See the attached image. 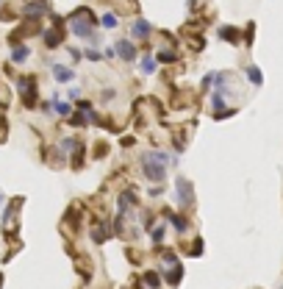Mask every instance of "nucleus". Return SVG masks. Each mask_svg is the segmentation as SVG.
Returning <instances> with one entry per match:
<instances>
[{"label":"nucleus","instance_id":"obj_1","mask_svg":"<svg viewBox=\"0 0 283 289\" xmlns=\"http://www.w3.org/2000/svg\"><path fill=\"white\" fill-rule=\"evenodd\" d=\"M164 164H167V153L147 151L145 156H142V173H145L153 184H161L164 175H167V167H164Z\"/></svg>","mask_w":283,"mask_h":289},{"label":"nucleus","instance_id":"obj_2","mask_svg":"<svg viewBox=\"0 0 283 289\" xmlns=\"http://www.w3.org/2000/svg\"><path fill=\"white\" fill-rule=\"evenodd\" d=\"M70 28L78 39H89L95 31H92V14H73L70 17Z\"/></svg>","mask_w":283,"mask_h":289},{"label":"nucleus","instance_id":"obj_3","mask_svg":"<svg viewBox=\"0 0 283 289\" xmlns=\"http://www.w3.org/2000/svg\"><path fill=\"white\" fill-rule=\"evenodd\" d=\"M175 198H178V206H181V209L192 206L194 192H192V184H189V178H178V184H175Z\"/></svg>","mask_w":283,"mask_h":289},{"label":"nucleus","instance_id":"obj_4","mask_svg":"<svg viewBox=\"0 0 283 289\" xmlns=\"http://www.w3.org/2000/svg\"><path fill=\"white\" fill-rule=\"evenodd\" d=\"M20 95H23L25 106H34V100H37V84H34V78L20 81Z\"/></svg>","mask_w":283,"mask_h":289},{"label":"nucleus","instance_id":"obj_5","mask_svg":"<svg viewBox=\"0 0 283 289\" xmlns=\"http://www.w3.org/2000/svg\"><path fill=\"white\" fill-rule=\"evenodd\" d=\"M114 50H117V56H120L122 61H133V59H136V48H133L131 39H117Z\"/></svg>","mask_w":283,"mask_h":289},{"label":"nucleus","instance_id":"obj_6","mask_svg":"<svg viewBox=\"0 0 283 289\" xmlns=\"http://www.w3.org/2000/svg\"><path fill=\"white\" fill-rule=\"evenodd\" d=\"M53 78L59 81V84H73L75 81V70L67 64H53Z\"/></svg>","mask_w":283,"mask_h":289},{"label":"nucleus","instance_id":"obj_7","mask_svg":"<svg viewBox=\"0 0 283 289\" xmlns=\"http://www.w3.org/2000/svg\"><path fill=\"white\" fill-rule=\"evenodd\" d=\"M150 31H153V25L147 23V20H133V25H131V34L136 36V39H147V36H150Z\"/></svg>","mask_w":283,"mask_h":289},{"label":"nucleus","instance_id":"obj_8","mask_svg":"<svg viewBox=\"0 0 283 289\" xmlns=\"http://www.w3.org/2000/svg\"><path fill=\"white\" fill-rule=\"evenodd\" d=\"M23 14H25V17H31V20H39V17L48 14V6H42V3H25Z\"/></svg>","mask_w":283,"mask_h":289},{"label":"nucleus","instance_id":"obj_9","mask_svg":"<svg viewBox=\"0 0 283 289\" xmlns=\"http://www.w3.org/2000/svg\"><path fill=\"white\" fill-rule=\"evenodd\" d=\"M28 56H31V48H28V45H20V48L12 50V61H14V64H23V61H28Z\"/></svg>","mask_w":283,"mask_h":289},{"label":"nucleus","instance_id":"obj_10","mask_svg":"<svg viewBox=\"0 0 283 289\" xmlns=\"http://www.w3.org/2000/svg\"><path fill=\"white\" fill-rule=\"evenodd\" d=\"M45 45H48V48H59V45H61V34L56 28H50L48 34H45Z\"/></svg>","mask_w":283,"mask_h":289},{"label":"nucleus","instance_id":"obj_11","mask_svg":"<svg viewBox=\"0 0 283 289\" xmlns=\"http://www.w3.org/2000/svg\"><path fill=\"white\" fill-rule=\"evenodd\" d=\"M142 72H145V75H150V72H156V67H158V61L153 59V56H145V59H142Z\"/></svg>","mask_w":283,"mask_h":289},{"label":"nucleus","instance_id":"obj_12","mask_svg":"<svg viewBox=\"0 0 283 289\" xmlns=\"http://www.w3.org/2000/svg\"><path fill=\"white\" fill-rule=\"evenodd\" d=\"M247 78H250V84H255V86H261V81H264V78H261V70H258V67H253V64L247 67Z\"/></svg>","mask_w":283,"mask_h":289},{"label":"nucleus","instance_id":"obj_13","mask_svg":"<svg viewBox=\"0 0 283 289\" xmlns=\"http://www.w3.org/2000/svg\"><path fill=\"white\" fill-rule=\"evenodd\" d=\"M50 106L56 108V111H59V114H70V111H73V106H70V103H64V100H59V97H53V103H50Z\"/></svg>","mask_w":283,"mask_h":289},{"label":"nucleus","instance_id":"obj_14","mask_svg":"<svg viewBox=\"0 0 283 289\" xmlns=\"http://www.w3.org/2000/svg\"><path fill=\"white\" fill-rule=\"evenodd\" d=\"M100 23H103V28H117V23H120V20H117V14L106 12V14L100 17Z\"/></svg>","mask_w":283,"mask_h":289},{"label":"nucleus","instance_id":"obj_15","mask_svg":"<svg viewBox=\"0 0 283 289\" xmlns=\"http://www.w3.org/2000/svg\"><path fill=\"white\" fill-rule=\"evenodd\" d=\"M89 111H92V108H89ZM89 111L81 108L78 114H73V120H70V122H73V125H86V122H89Z\"/></svg>","mask_w":283,"mask_h":289},{"label":"nucleus","instance_id":"obj_16","mask_svg":"<svg viewBox=\"0 0 283 289\" xmlns=\"http://www.w3.org/2000/svg\"><path fill=\"white\" fill-rule=\"evenodd\" d=\"M236 34H239V31H236V28H228V25L219 31V36H222V39H228V42H239V36H236Z\"/></svg>","mask_w":283,"mask_h":289},{"label":"nucleus","instance_id":"obj_17","mask_svg":"<svg viewBox=\"0 0 283 289\" xmlns=\"http://www.w3.org/2000/svg\"><path fill=\"white\" fill-rule=\"evenodd\" d=\"M181 275H183V270H181V264H178V267H172V270L167 272V281H169V283H172V286H175V283L181 281Z\"/></svg>","mask_w":283,"mask_h":289},{"label":"nucleus","instance_id":"obj_18","mask_svg":"<svg viewBox=\"0 0 283 289\" xmlns=\"http://www.w3.org/2000/svg\"><path fill=\"white\" fill-rule=\"evenodd\" d=\"M145 281H147V286H153V289H156L158 283H161V275H158V272H147V275H145Z\"/></svg>","mask_w":283,"mask_h":289},{"label":"nucleus","instance_id":"obj_19","mask_svg":"<svg viewBox=\"0 0 283 289\" xmlns=\"http://www.w3.org/2000/svg\"><path fill=\"white\" fill-rule=\"evenodd\" d=\"M84 59H89V61H100V59H103V53H100V50H95V48H89V50L84 53Z\"/></svg>","mask_w":283,"mask_h":289},{"label":"nucleus","instance_id":"obj_20","mask_svg":"<svg viewBox=\"0 0 283 289\" xmlns=\"http://www.w3.org/2000/svg\"><path fill=\"white\" fill-rule=\"evenodd\" d=\"M150 236H153V242H161V239H164V225H156V228H150Z\"/></svg>","mask_w":283,"mask_h":289},{"label":"nucleus","instance_id":"obj_21","mask_svg":"<svg viewBox=\"0 0 283 289\" xmlns=\"http://www.w3.org/2000/svg\"><path fill=\"white\" fill-rule=\"evenodd\" d=\"M172 225H175V228H178V231H186V228H189V225H186V220H183V217H172Z\"/></svg>","mask_w":283,"mask_h":289},{"label":"nucleus","instance_id":"obj_22","mask_svg":"<svg viewBox=\"0 0 283 289\" xmlns=\"http://www.w3.org/2000/svg\"><path fill=\"white\" fill-rule=\"evenodd\" d=\"M156 61H175V53H169V50H161Z\"/></svg>","mask_w":283,"mask_h":289},{"label":"nucleus","instance_id":"obj_23","mask_svg":"<svg viewBox=\"0 0 283 289\" xmlns=\"http://www.w3.org/2000/svg\"><path fill=\"white\" fill-rule=\"evenodd\" d=\"M114 97H117V92H114V89H106V92H103V100H106V103H111Z\"/></svg>","mask_w":283,"mask_h":289},{"label":"nucleus","instance_id":"obj_24","mask_svg":"<svg viewBox=\"0 0 283 289\" xmlns=\"http://www.w3.org/2000/svg\"><path fill=\"white\" fill-rule=\"evenodd\" d=\"M161 192H164V187H161V184H153V189H150V195H153V198H158Z\"/></svg>","mask_w":283,"mask_h":289},{"label":"nucleus","instance_id":"obj_25","mask_svg":"<svg viewBox=\"0 0 283 289\" xmlns=\"http://www.w3.org/2000/svg\"><path fill=\"white\" fill-rule=\"evenodd\" d=\"M0 203H3V195H0Z\"/></svg>","mask_w":283,"mask_h":289}]
</instances>
